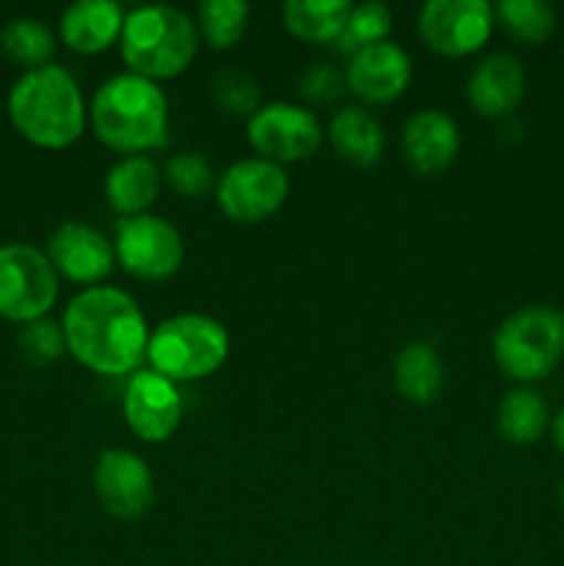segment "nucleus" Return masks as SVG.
<instances>
[{
	"label": "nucleus",
	"mask_w": 564,
	"mask_h": 566,
	"mask_svg": "<svg viewBox=\"0 0 564 566\" xmlns=\"http://www.w3.org/2000/svg\"><path fill=\"white\" fill-rule=\"evenodd\" d=\"M66 354L97 376H133L147 363L149 324L127 291L97 285L77 291L61 318Z\"/></svg>",
	"instance_id": "nucleus-1"
},
{
	"label": "nucleus",
	"mask_w": 564,
	"mask_h": 566,
	"mask_svg": "<svg viewBox=\"0 0 564 566\" xmlns=\"http://www.w3.org/2000/svg\"><path fill=\"white\" fill-rule=\"evenodd\" d=\"M11 127L39 149L72 147L83 136L88 105L75 75L59 64L22 72L6 99Z\"/></svg>",
	"instance_id": "nucleus-2"
},
{
	"label": "nucleus",
	"mask_w": 564,
	"mask_h": 566,
	"mask_svg": "<svg viewBox=\"0 0 564 566\" xmlns=\"http://www.w3.org/2000/svg\"><path fill=\"white\" fill-rule=\"evenodd\" d=\"M88 125L100 144L127 155L158 149L169 133V99L160 83L133 72H119L100 83L88 103Z\"/></svg>",
	"instance_id": "nucleus-3"
},
{
	"label": "nucleus",
	"mask_w": 564,
	"mask_h": 566,
	"mask_svg": "<svg viewBox=\"0 0 564 566\" xmlns=\"http://www.w3.org/2000/svg\"><path fill=\"white\" fill-rule=\"evenodd\" d=\"M199 50L197 22L175 6L149 3L130 9L119 36L127 72L147 81H171L194 64Z\"/></svg>",
	"instance_id": "nucleus-4"
},
{
	"label": "nucleus",
	"mask_w": 564,
	"mask_h": 566,
	"mask_svg": "<svg viewBox=\"0 0 564 566\" xmlns=\"http://www.w3.org/2000/svg\"><path fill=\"white\" fill-rule=\"evenodd\" d=\"M230 357V332L205 313H180L149 332L147 365L175 385L202 381Z\"/></svg>",
	"instance_id": "nucleus-5"
},
{
	"label": "nucleus",
	"mask_w": 564,
	"mask_h": 566,
	"mask_svg": "<svg viewBox=\"0 0 564 566\" xmlns=\"http://www.w3.org/2000/svg\"><path fill=\"white\" fill-rule=\"evenodd\" d=\"M564 357V315L547 304L514 310L495 329L492 359L506 379L540 381Z\"/></svg>",
	"instance_id": "nucleus-6"
},
{
	"label": "nucleus",
	"mask_w": 564,
	"mask_h": 566,
	"mask_svg": "<svg viewBox=\"0 0 564 566\" xmlns=\"http://www.w3.org/2000/svg\"><path fill=\"white\" fill-rule=\"evenodd\" d=\"M61 276L42 249L31 243L0 247V318L33 324L48 318L59 302Z\"/></svg>",
	"instance_id": "nucleus-7"
},
{
	"label": "nucleus",
	"mask_w": 564,
	"mask_h": 566,
	"mask_svg": "<svg viewBox=\"0 0 564 566\" xmlns=\"http://www.w3.org/2000/svg\"><path fill=\"white\" fill-rule=\"evenodd\" d=\"M116 265L138 282H164L180 271L186 247L182 235L164 216L142 213L116 221Z\"/></svg>",
	"instance_id": "nucleus-8"
},
{
	"label": "nucleus",
	"mask_w": 564,
	"mask_h": 566,
	"mask_svg": "<svg viewBox=\"0 0 564 566\" xmlns=\"http://www.w3.org/2000/svg\"><path fill=\"white\" fill-rule=\"evenodd\" d=\"M291 193L285 166L263 158H243L227 166L216 180V205L238 224H260L280 213Z\"/></svg>",
	"instance_id": "nucleus-9"
},
{
	"label": "nucleus",
	"mask_w": 564,
	"mask_h": 566,
	"mask_svg": "<svg viewBox=\"0 0 564 566\" xmlns=\"http://www.w3.org/2000/svg\"><path fill=\"white\" fill-rule=\"evenodd\" d=\"M249 147L276 166L313 158L324 144L318 116L299 103H265L247 119Z\"/></svg>",
	"instance_id": "nucleus-10"
},
{
	"label": "nucleus",
	"mask_w": 564,
	"mask_h": 566,
	"mask_svg": "<svg viewBox=\"0 0 564 566\" xmlns=\"http://www.w3.org/2000/svg\"><path fill=\"white\" fill-rule=\"evenodd\" d=\"M495 11L487 0H429L418 14V36L446 59H468L492 36Z\"/></svg>",
	"instance_id": "nucleus-11"
},
{
	"label": "nucleus",
	"mask_w": 564,
	"mask_h": 566,
	"mask_svg": "<svg viewBox=\"0 0 564 566\" xmlns=\"http://www.w3.org/2000/svg\"><path fill=\"white\" fill-rule=\"evenodd\" d=\"M122 415L133 434L149 446L171 440L182 423L180 385L155 370L142 368L127 379L122 396Z\"/></svg>",
	"instance_id": "nucleus-12"
},
{
	"label": "nucleus",
	"mask_w": 564,
	"mask_h": 566,
	"mask_svg": "<svg viewBox=\"0 0 564 566\" xmlns=\"http://www.w3.org/2000/svg\"><path fill=\"white\" fill-rule=\"evenodd\" d=\"M94 492L105 514L114 520H138L153 509V470L138 453L108 448L94 464Z\"/></svg>",
	"instance_id": "nucleus-13"
},
{
	"label": "nucleus",
	"mask_w": 564,
	"mask_h": 566,
	"mask_svg": "<svg viewBox=\"0 0 564 566\" xmlns=\"http://www.w3.org/2000/svg\"><path fill=\"white\" fill-rule=\"evenodd\" d=\"M44 254L61 280L75 282L83 291L105 285L116 265L114 241H108L97 227L83 224V221H64L55 227Z\"/></svg>",
	"instance_id": "nucleus-14"
},
{
	"label": "nucleus",
	"mask_w": 564,
	"mask_h": 566,
	"mask_svg": "<svg viewBox=\"0 0 564 566\" xmlns=\"http://www.w3.org/2000/svg\"><path fill=\"white\" fill-rule=\"evenodd\" d=\"M412 83V61L396 42L365 48L348 59L346 86L368 105H387L401 97Z\"/></svg>",
	"instance_id": "nucleus-15"
},
{
	"label": "nucleus",
	"mask_w": 564,
	"mask_h": 566,
	"mask_svg": "<svg viewBox=\"0 0 564 566\" xmlns=\"http://www.w3.org/2000/svg\"><path fill=\"white\" fill-rule=\"evenodd\" d=\"M459 147H462L459 125L446 111H418L404 125L401 153L418 175L435 177L451 169L459 155Z\"/></svg>",
	"instance_id": "nucleus-16"
},
{
	"label": "nucleus",
	"mask_w": 564,
	"mask_h": 566,
	"mask_svg": "<svg viewBox=\"0 0 564 566\" xmlns=\"http://www.w3.org/2000/svg\"><path fill=\"white\" fill-rule=\"evenodd\" d=\"M525 97V70L518 55L490 53L473 66L468 77L470 108L487 119L512 114Z\"/></svg>",
	"instance_id": "nucleus-17"
},
{
	"label": "nucleus",
	"mask_w": 564,
	"mask_h": 566,
	"mask_svg": "<svg viewBox=\"0 0 564 566\" xmlns=\"http://www.w3.org/2000/svg\"><path fill=\"white\" fill-rule=\"evenodd\" d=\"M125 17L116 0H77L61 14L59 36L77 55L105 53L111 44H119Z\"/></svg>",
	"instance_id": "nucleus-18"
},
{
	"label": "nucleus",
	"mask_w": 564,
	"mask_h": 566,
	"mask_svg": "<svg viewBox=\"0 0 564 566\" xmlns=\"http://www.w3.org/2000/svg\"><path fill=\"white\" fill-rule=\"evenodd\" d=\"M160 175L158 164L147 155H127L119 158L105 175V202L119 219L127 216L149 213L160 193Z\"/></svg>",
	"instance_id": "nucleus-19"
},
{
	"label": "nucleus",
	"mask_w": 564,
	"mask_h": 566,
	"mask_svg": "<svg viewBox=\"0 0 564 566\" xmlns=\"http://www.w3.org/2000/svg\"><path fill=\"white\" fill-rule=\"evenodd\" d=\"M330 136L332 149L346 164L368 169V166L379 164L382 153H385V130H382L379 119L370 114L363 105H343L332 114L330 119Z\"/></svg>",
	"instance_id": "nucleus-20"
},
{
	"label": "nucleus",
	"mask_w": 564,
	"mask_h": 566,
	"mask_svg": "<svg viewBox=\"0 0 564 566\" xmlns=\"http://www.w3.org/2000/svg\"><path fill=\"white\" fill-rule=\"evenodd\" d=\"M393 385L407 403H415V407L435 403L446 387V365H442L440 352L429 343L404 346L393 363Z\"/></svg>",
	"instance_id": "nucleus-21"
},
{
	"label": "nucleus",
	"mask_w": 564,
	"mask_h": 566,
	"mask_svg": "<svg viewBox=\"0 0 564 566\" xmlns=\"http://www.w3.org/2000/svg\"><path fill=\"white\" fill-rule=\"evenodd\" d=\"M348 14V0H288L282 6V25L299 42L335 44L346 28Z\"/></svg>",
	"instance_id": "nucleus-22"
},
{
	"label": "nucleus",
	"mask_w": 564,
	"mask_h": 566,
	"mask_svg": "<svg viewBox=\"0 0 564 566\" xmlns=\"http://www.w3.org/2000/svg\"><path fill=\"white\" fill-rule=\"evenodd\" d=\"M498 431L512 446H531L545 434L551 426V415H547L545 401L540 392L529 390V387H518V390L506 392L498 403Z\"/></svg>",
	"instance_id": "nucleus-23"
},
{
	"label": "nucleus",
	"mask_w": 564,
	"mask_h": 566,
	"mask_svg": "<svg viewBox=\"0 0 564 566\" xmlns=\"http://www.w3.org/2000/svg\"><path fill=\"white\" fill-rule=\"evenodd\" d=\"M0 50L9 61L25 66V72L39 70L53 64L50 59L55 53V36L36 17H17L0 31Z\"/></svg>",
	"instance_id": "nucleus-24"
},
{
	"label": "nucleus",
	"mask_w": 564,
	"mask_h": 566,
	"mask_svg": "<svg viewBox=\"0 0 564 566\" xmlns=\"http://www.w3.org/2000/svg\"><path fill=\"white\" fill-rule=\"evenodd\" d=\"M249 3L243 0H205L197 9V31L210 50H232L249 28Z\"/></svg>",
	"instance_id": "nucleus-25"
},
{
	"label": "nucleus",
	"mask_w": 564,
	"mask_h": 566,
	"mask_svg": "<svg viewBox=\"0 0 564 566\" xmlns=\"http://www.w3.org/2000/svg\"><path fill=\"white\" fill-rule=\"evenodd\" d=\"M492 11L503 31L523 44H542L556 28V14L542 0H501Z\"/></svg>",
	"instance_id": "nucleus-26"
},
{
	"label": "nucleus",
	"mask_w": 564,
	"mask_h": 566,
	"mask_svg": "<svg viewBox=\"0 0 564 566\" xmlns=\"http://www.w3.org/2000/svg\"><path fill=\"white\" fill-rule=\"evenodd\" d=\"M390 31L393 11L385 3H379V0H365V3L352 6V14H348V22L343 28L341 39L335 42V48L352 59L359 50L387 42Z\"/></svg>",
	"instance_id": "nucleus-27"
},
{
	"label": "nucleus",
	"mask_w": 564,
	"mask_h": 566,
	"mask_svg": "<svg viewBox=\"0 0 564 566\" xmlns=\"http://www.w3.org/2000/svg\"><path fill=\"white\" fill-rule=\"evenodd\" d=\"M166 182H169L171 191H177L180 197L188 199H202L208 193L216 191L213 166L208 164V158H202L199 153H177L175 158L166 164L164 171Z\"/></svg>",
	"instance_id": "nucleus-28"
},
{
	"label": "nucleus",
	"mask_w": 564,
	"mask_h": 566,
	"mask_svg": "<svg viewBox=\"0 0 564 566\" xmlns=\"http://www.w3.org/2000/svg\"><path fill=\"white\" fill-rule=\"evenodd\" d=\"M213 99L219 108L230 116H252L263 108L260 103V86L241 70H221L210 83Z\"/></svg>",
	"instance_id": "nucleus-29"
},
{
	"label": "nucleus",
	"mask_w": 564,
	"mask_h": 566,
	"mask_svg": "<svg viewBox=\"0 0 564 566\" xmlns=\"http://www.w3.org/2000/svg\"><path fill=\"white\" fill-rule=\"evenodd\" d=\"M20 348L33 365L59 363L66 354L64 329H61V324H55V321L50 318L33 321V324H28L25 329H22Z\"/></svg>",
	"instance_id": "nucleus-30"
},
{
	"label": "nucleus",
	"mask_w": 564,
	"mask_h": 566,
	"mask_svg": "<svg viewBox=\"0 0 564 566\" xmlns=\"http://www.w3.org/2000/svg\"><path fill=\"white\" fill-rule=\"evenodd\" d=\"M343 77L330 64H313L299 77V94L310 105H330L341 97Z\"/></svg>",
	"instance_id": "nucleus-31"
},
{
	"label": "nucleus",
	"mask_w": 564,
	"mask_h": 566,
	"mask_svg": "<svg viewBox=\"0 0 564 566\" xmlns=\"http://www.w3.org/2000/svg\"><path fill=\"white\" fill-rule=\"evenodd\" d=\"M551 434H553V442H556L558 451L564 453V407L558 409L556 418L551 420Z\"/></svg>",
	"instance_id": "nucleus-32"
},
{
	"label": "nucleus",
	"mask_w": 564,
	"mask_h": 566,
	"mask_svg": "<svg viewBox=\"0 0 564 566\" xmlns=\"http://www.w3.org/2000/svg\"><path fill=\"white\" fill-rule=\"evenodd\" d=\"M558 501H562V506H564V484H562V490H558Z\"/></svg>",
	"instance_id": "nucleus-33"
}]
</instances>
